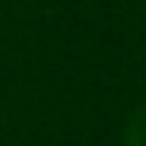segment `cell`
Returning <instances> with one entry per match:
<instances>
[{
    "label": "cell",
    "mask_w": 146,
    "mask_h": 146,
    "mask_svg": "<svg viewBox=\"0 0 146 146\" xmlns=\"http://www.w3.org/2000/svg\"><path fill=\"white\" fill-rule=\"evenodd\" d=\"M127 146H146V105L133 111L127 124Z\"/></svg>",
    "instance_id": "obj_1"
}]
</instances>
